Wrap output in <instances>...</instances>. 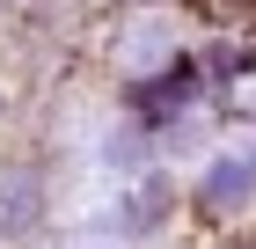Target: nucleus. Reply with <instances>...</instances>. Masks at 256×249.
I'll use <instances>...</instances> for the list:
<instances>
[{"instance_id": "f257e3e1", "label": "nucleus", "mask_w": 256, "mask_h": 249, "mask_svg": "<svg viewBox=\"0 0 256 249\" xmlns=\"http://www.w3.org/2000/svg\"><path fill=\"white\" fill-rule=\"evenodd\" d=\"M44 220V183L30 169H0V234H30Z\"/></svg>"}, {"instance_id": "f03ea898", "label": "nucleus", "mask_w": 256, "mask_h": 249, "mask_svg": "<svg viewBox=\"0 0 256 249\" xmlns=\"http://www.w3.org/2000/svg\"><path fill=\"white\" fill-rule=\"evenodd\" d=\"M242 198H249V161H220L212 169V183H205V205H242Z\"/></svg>"}, {"instance_id": "7ed1b4c3", "label": "nucleus", "mask_w": 256, "mask_h": 249, "mask_svg": "<svg viewBox=\"0 0 256 249\" xmlns=\"http://www.w3.org/2000/svg\"><path fill=\"white\" fill-rule=\"evenodd\" d=\"M161 212H168V183H161V176H146V183L132 191V220H161Z\"/></svg>"}]
</instances>
